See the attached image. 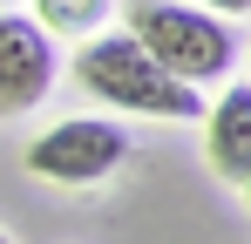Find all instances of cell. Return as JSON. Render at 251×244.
<instances>
[{"label":"cell","mask_w":251,"mask_h":244,"mask_svg":"<svg viewBox=\"0 0 251 244\" xmlns=\"http://www.w3.org/2000/svg\"><path fill=\"white\" fill-rule=\"evenodd\" d=\"M129 156V136L109 116H68L54 122L48 136L27 143V170L41 183H61V190H88V183H109Z\"/></svg>","instance_id":"3"},{"label":"cell","mask_w":251,"mask_h":244,"mask_svg":"<svg viewBox=\"0 0 251 244\" xmlns=\"http://www.w3.org/2000/svg\"><path fill=\"white\" fill-rule=\"evenodd\" d=\"M204 149H210V170L224 183L251 176V81H231L204 109Z\"/></svg>","instance_id":"5"},{"label":"cell","mask_w":251,"mask_h":244,"mask_svg":"<svg viewBox=\"0 0 251 244\" xmlns=\"http://www.w3.org/2000/svg\"><path fill=\"white\" fill-rule=\"evenodd\" d=\"M54 75H61L54 34H48L34 14H0V116L41 109Z\"/></svg>","instance_id":"4"},{"label":"cell","mask_w":251,"mask_h":244,"mask_svg":"<svg viewBox=\"0 0 251 244\" xmlns=\"http://www.w3.org/2000/svg\"><path fill=\"white\" fill-rule=\"evenodd\" d=\"M75 81L95 102L123 109V116H163V122H197L204 116V88L176 81L129 27L123 34H88L75 48Z\"/></svg>","instance_id":"1"},{"label":"cell","mask_w":251,"mask_h":244,"mask_svg":"<svg viewBox=\"0 0 251 244\" xmlns=\"http://www.w3.org/2000/svg\"><path fill=\"white\" fill-rule=\"evenodd\" d=\"M109 14H123V0H34V21L48 34H75V41H88Z\"/></svg>","instance_id":"6"},{"label":"cell","mask_w":251,"mask_h":244,"mask_svg":"<svg viewBox=\"0 0 251 244\" xmlns=\"http://www.w3.org/2000/svg\"><path fill=\"white\" fill-rule=\"evenodd\" d=\"M238 190H245V203H251V176H245V183H238Z\"/></svg>","instance_id":"8"},{"label":"cell","mask_w":251,"mask_h":244,"mask_svg":"<svg viewBox=\"0 0 251 244\" xmlns=\"http://www.w3.org/2000/svg\"><path fill=\"white\" fill-rule=\"evenodd\" d=\"M123 27L143 41L176 81H190V88H210V81H224L238 68L231 21L210 14V7H197V0H129Z\"/></svg>","instance_id":"2"},{"label":"cell","mask_w":251,"mask_h":244,"mask_svg":"<svg viewBox=\"0 0 251 244\" xmlns=\"http://www.w3.org/2000/svg\"><path fill=\"white\" fill-rule=\"evenodd\" d=\"M0 244H14V238H7V231H0Z\"/></svg>","instance_id":"9"},{"label":"cell","mask_w":251,"mask_h":244,"mask_svg":"<svg viewBox=\"0 0 251 244\" xmlns=\"http://www.w3.org/2000/svg\"><path fill=\"white\" fill-rule=\"evenodd\" d=\"M197 7H210V14H251V0H197Z\"/></svg>","instance_id":"7"}]
</instances>
